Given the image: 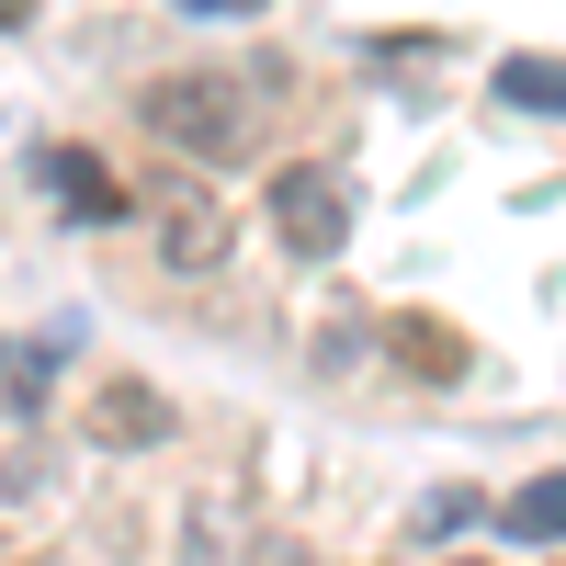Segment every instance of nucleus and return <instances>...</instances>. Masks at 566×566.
Instances as JSON below:
<instances>
[{
	"label": "nucleus",
	"mask_w": 566,
	"mask_h": 566,
	"mask_svg": "<svg viewBox=\"0 0 566 566\" xmlns=\"http://www.w3.org/2000/svg\"><path fill=\"white\" fill-rule=\"evenodd\" d=\"M136 114L181 159H250V80L239 69H170V80H148Z\"/></svg>",
	"instance_id": "1"
},
{
	"label": "nucleus",
	"mask_w": 566,
	"mask_h": 566,
	"mask_svg": "<svg viewBox=\"0 0 566 566\" xmlns=\"http://www.w3.org/2000/svg\"><path fill=\"white\" fill-rule=\"evenodd\" d=\"M0 23H23V0H0Z\"/></svg>",
	"instance_id": "10"
},
{
	"label": "nucleus",
	"mask_w": 566,
	"mask_h": 566,
	"mask_svg": "<svg viewBox=\"0 0 566 566\" xmlns=\"http://www.w3.org/2000/svg\"><path fill=\"white\" fill-rule=\"evenodd\" d=\"M397 363L431 374V386H453V374H464V340H453V328H431V317H397Z\"/></svg>",
	"instance_id": "7"
},
{
	"label": "nucleus",
	"mask_w": 566,
	"mask_h": 566,
	"mask_svg": "<svg viewBox=\"0 0 566 566\" xmlns=\"http://www.w3.org/2000/svg\"><path fill=\"white\" fill-rule=\"evenodd\" d=\"M159 431H170V408H159L148 386H103V397H91V442L136 453V442H159Z\"/></svg>",
	"instance_id": "5"
},
{
	"label": "nucleus",
	"mask_w": 566,
	"mask_h": 566,
	"mask_svg": "<svg viewBox=\"0 0 566 566\" xmlns=\"http://www.w3.org/2000/svg\"><path fill=\"white\" fill-rule=\"evenodd\" d=\"M499 103L510 114H566V57H499Z\"/></svg>",
	"instance_id": "6"
},
{
	"label": "nucleus",
	"mask_w": 566,
	"mask_h": 566,
	"mask_svg": "<svg viewBox=\"0 0 566 566\" xmlns=\"http://www.w3.org/2000/svg\"><path fill=\"white\" fill-rule=\"evenodd\" d=\"M272 227H283V250H295V261H340V239H352V193H340V170H317V159L272 170Z\"/></svg>",
	"instance_id": "2"
},
{
	"label": "nucleus",
	"mask_w": 566,
	"mask_h": 566,
	"mask_svg": "<svg viewBox=\"0 0 566 566\" xmlns=\"http://www.w3.org/2000/svg\"><path fill=\"white\" fill-rule=\"evenodd\" d=\"M510 533L522 544H566V476H533L522 499H510Z\"/></svg>",
	"instance_id": "8"
},
{
	"label": "nucleus",
	"mask_w": 566,
	"mask_h": 566,
	"mask_svg": "<svg viewBox=\"0 0 566 566\" xmlns=\"http://www.w3.org/2000/svg\"><path fill=\"white\" fill-rule=\"evenodd\" d=\"M159 250H170L181 272L227 261V216H216V193H205L193 170H170V181H159Z\"/></svg>",
	"instance_id": "3"
},
{
	"label": "nucleus",
	"mask_w": 566,
	"mask_h": 566,
	"mask_svg": "<svg viewBox=\"0 0 566 566\" xmlns=\"http://www.w3.org/2000/svg\"><path fill=\"white\" fill-rule=\"evenodd\" d=\"M181 12H205V23H227V12H261V0H181Z\"/></svg>",
	"instance_id": "9"
},
{
	"label": "nucleus",
	"mask_w": 566,
	"mask_h": 566,
	"mask_svg": "<svg viewBox=\"0 0 566 566\" xmlns=\"http://www.w3.org/2000/svg\"><path fill=\"white\" fill-rule=\"evenodd\" d=\"M34 170H45V193H57L80 227H114V216H125V193L103 181V159H91V148H34Z\"/></svg>",
	"instance_id": "4"
}]
</instances>
